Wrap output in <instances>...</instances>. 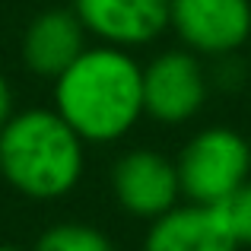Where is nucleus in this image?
Wrapping results in <instances>:
<instances>
[{
  "label": "nucleus",
  "instance_id": "obj_1",
  "mask_svg": "<svg viewBox=\"0 0 251 251\" xmlns=\"http://www.w3.org/2000/svg\"><path fill=\"white\" fill-rule=\"evenodd\" d=\"M51 86V108L86 147L124 140L143 118V64L115 45H89Z\"/></svg>",
  "mask_w": 251,
  "mask_h": 251
},
{
  "label": "nucleus",
  "instance_id": "obj_2",
  "mask_svg": "<svg viewBox=\"0 0 251 251\" xmlns=\"http://www.w3.org/2000/svg\"><path fill=\"white\" fill-rule=\"evenodd\" d=\"M86 143L54 108H23L0 127V178L19 197L54 203L83 181Z\"/></svg>",
  "mask_w": 251,
  "mask_h": 251
},
{
  "label": "nucleus",
  "instance_id": "obj_3",
  "mask_svg": "<svg viewBox=\"0 0 251 251\" xmlns=\"http://www.w3.org/2000/svg\"><path fill=\"white\" fill-rule=\"evenodd\" d=\"M181 197L223 207L251 178V137L232 127H201L175 156Z\"/></svg>",
  "mask_w": 251,
  "mask_h": 251
},
{
  "label": "nucleus",
  "instance_id": "obj_4",
  "mask_svg": "<svg viewBox=\"0 0 251 251\" xmlns=\"http://www.w3.org/2000/svg\"><path fill=\"white\" fill-rule=\"evenodd\" d=\"M210 99V76L201 54L166 48L143 64V115L162 127L194 121Z\"/></svg>",
  "mask_w": 251,
  "mask_h": 251
},
{
  "label": "nucleus",
  "instance_id": "obj_5",
  "mask_svg": "<svg viewBox=\"0 0 251 251\" xmlns=\"http://www.w3.org/2000/svg\"><path fill=\"white\" fill-rule=\"evenodd\" d=\"M108 184L118 207L127 216L147 223L184 201L175 159L150 147H130L118 153L108 172Z\"/></svg>",
  "mask_w": 251,
  "mask_h": 251
},
{
  "label": "nucleus",
  "instance_id": "obj_6",
  "mask_svg": "<svg viewBox=\"0 0 251 251\" xmlns=\"http://www.w3.org/2000/svg\"><path fill=\"white\" fill-rule=\"evenodd\" d=\"M169 29L201 57H232L251 38V0H172Z\"/></svg>",
  "mask_w": 251,
  "mask_h": 251
},
{
  "label": "nucleus",
  "instance_id": "obj_7",
  "mask_svg": "<svg viewBox=\"0 0 251 251\" xmlns=\"http://www.w3.org/2000/svg\"><path fill=\"white\" fill-rule=\"evenodd\" d=\"M169 6L172 0H70L89 38L124 51L156 42L169 29Z\"/></svg>",
  "mask_w": 251,
  "mask_h": 251
},
{
  "label": "nucleus",
  "instance_id": "obj_8",
  "mask_svg": "<svg viewBox=\"0 0 251 251\" xmlns=\"http://www.w3.org/2000/svg\"><path fill=\"white\" fill-rule=\"evenodd\" d=\"M89 48V32L70 6H48L35 13L19 38V61L38 80L54 83L83 51Z\"/></svg>",
  "mask_w": 251,
  "mask_h": 251
},
{
  "label": "nucleus",
  "instance_id": "obj_9",
  "mask_svg": "<svg viewBox=\"0 0 251 251\" xmlns=\"http://www.w3.org/2000/svg\"><path fill=\"white\" fill-rule=\"evenodd\" d=\"M140 251H242L223 207L181 201L147 226Z\"/></svg>",
  "mask_w": 251,
  "mask_h": 251
},
{
  "label": "nucleus",
  "instance_id": "obj_10",
  "mask_svg": "<svg viewBox=\"0 0 251 251\" xmlns=\"http://www.w3.org/2000/svg\"><path fill=\"white\" fill-rule=\"evenodd\" d=\"M32 251H118L105 229L83 220H61L51 223L35 239Z\"/></svg>",
  "mask_w": 251,
  "mask_h": 251
},
{
  "label": "nucleus",
  "instance_id": "obj_11",
  "mask_svg": "<svg viewBox=\"0 0 251 251\" xmlns=\"http://www.w3.org/2000/svg\"><path fill=\"white\" fill-rule=\"evenodd\" d=\"M223 213H226L239 248H251V178L223 203Z\"/></svg>",
  "mask_w": 251,
  "mask_h": 251
},
{
  "label": "nucleus",
  "instance_id": "obj_12",
  "mask_svg": "<svg viewBox=\"0 0 251 251\" xmlns=\"http://www.w3.org/2000/svg\"><path fill=\"white\" fill-rule=\"evenodd\" d=\"M13 111H16V96H13V83L10 76L0 70V127H3L6 121L13 118Z\"/></svg>",
  "mask_w": 251,
  "mask_h": 251
},
{
  "label": "nucleus",
  "instance_id": "obj_13",
  "mask_svg": "<svg viewBox=\"0 0 251 251\" xmlns=\"http://www.w3.org/2000/svg\"><path fill=\"white\" fill-rule=\"evenodd\" d=\"M0 251H32V248H23V245H13V242H0Z\"/></svg>",
  "mask_w": 251,
  "mask_h": 251
}]
</instances>
